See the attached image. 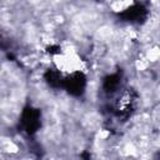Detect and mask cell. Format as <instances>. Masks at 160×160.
I'll return each mask as SVG.
<instances>
[{
	"label": "cell",
	"mask_w": 160,
	"mask_h": 160,
	"mask_svg": "<svg viewBox=\"0 0 160 160\" xmlns=\"http://www.w3.org/2000/svg\"><path fill=\"white\" fill-rule=\"evenodd\" d=\"M135 68H136V70H139V71H144V70H146L149 66H150V61L146 59V58H144V59H138L136 61H135Z\"/></svg>",
	"instance_id": "2"
},
{
	"label": "cell",
	"mask_w": 160,
	"mask_h": 160,
	"mask_svg": "<svg viewBox=\"0 0 160 160\" xmlns=\"http://www.w3.org/2000/svg\"><path fill=\"white\" fill-rule=\"evenodd\" d=\"M145 58H146L150 62H158V61L160 60V48H158V46L150 48L149 50H146Z\"/></svg>",
	"instance_id": "1"
}]
</instances>
